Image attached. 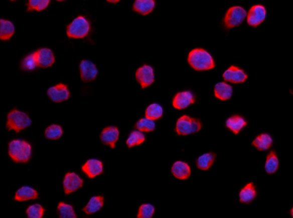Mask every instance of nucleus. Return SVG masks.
<instances>
[{"label": "nucleus", "mask_w": 293, "mask_h": 218, "mask_svg": "<svg viewBox=\"0 0 293 218\" xmlns=\"http://www.w3.org/2000/svg\"><path fill=\"white\" fill-rule=\"evenodd\" d=\"M47 94L49 98L55 103L62 102L70 98L68 86L63 84H59L49 88Z\"/></svg>", "instance_id": "ddd939ff"}, {"label": "nucleus", "mask_w": 293, "mask_h": 218, "mask_svg": "<svg viewBox=\"0 0 293 218\" xmlns=\"http://www.w3.org/2000/svg\"><path fill=\"white\" fill-rule=\"evenodd\" d=\"M39 193L35 188L30 186H23L16 192L14 200L17 202H26L38 199Z\"/></svg>", "instance_id": "f3484780"}, {"label": "nucleus", "mask_w": 293, "mask_h": 218, "mask_svg": "<svg viewBox=\"0 0 293 218\" xmlns=\"http://www.w3.org/2000/svg\"><path fill=\"white\" fill-rule=\"evenodd\" d=\"M247 126L246 120L239 115L231 116L226 121V127L235 135L238 134Z\"/></svg>", "instance_id": "aec40b11"}, {"label": "nucleus", "mask_w": 293, "mask_h": 218, "mask_svg": "<svg viewBox=\"0 0 293 218\" xmlns=\"http://www.w3.org/2000/svg\"><path fill=\"white\" fill-rule=\"evenodd\" d=\"M217 154L213 152L205 153L199 156L196 160V165L198 168L203 171L208 170L215 162Z\"/></svg>", "instance_id": "393cba45"}, {"label": "nucleus", "mask_w": 293, "mask_h": 218, "mask_svg": "<svg viewBox=\"0 0 293 218\" xmlns=\"http://www.w3.org/2000/svg\"><path fill=\"white\" fill-rule=\"evenodd\" d=\"M8 156L16 164H27L31 160L33 153L32 144L28 141L14 139L8 144Z\"/></svg>", "instance_id": "f257e3e1"}, {"label": "nucleus", "mask_w": 293, "mask_h": 218, "mask_svg": "<svg viewBox=\"0 0 293 218\" xmlns=\"http://www.w3.org/2000/svg\"><path fill=\"white\" fill-rule=\"evenodd\" d=\"M145 140V136L143 132L139 130H133L130 133L127 140L126 144L129 148L139 146L143 144Z\"/></svg>", "instance_id": "c85d7f7f"}, {"label": "nucleus", "mask_w": 293, "mask_h": 218, "mask_svg": "<svg viewBox=\"0 0 293 218\" xmlns=\"http://www.w3.org/2000/svg\"><path fill=\"white\" fill-rule=\"evenodd\" d=\"M164 115V108L160 104L154 103L146 108L145 112V118L154 121L160 120Z\"/></svg>", "instance_id": "c756f323"}, {"label": "nucleus", "mask_w": 293, "mask_h": 218, "mask_svg": "<svg viewBox=\"0 0 293 218\" xmlns=\"http://www.w3.org/2000/svg\"><path fill=\"white\" fill-rule=\"evenodd\" d=\"M135 76L142 88H148L155 82L154 68L149 64H144L136 70Z\"/></svg>", "instance_id": "9d476101"}, {"label": "nucleus", "mask_w": 293, "mask_h": 218, "mask_svg": "<svg viewBox=\"0 0 293 218\" xmlns=\"http://www.w3.org/2000/svg\"><path fill=\"white\" fill-rule=\"evenodd\" d=\"M154 0H136L133 3V10L143 16L149 14L156 7Z\"/></svg>", "instance_id": "b1692460"}, {"label": "nucleus", "mask_w": 293, "mask_h": 218, "mask_svg": "<svg viewBox=\"0 0 293 218\" xmlns=\"http://www.w3.org/2000/svg\"><path fill=\"white\" fill-rule=\"evenodd\" d=\"M109 3H112L113 4H115L118 2H119V0H110V1H107Z\"/></svg>", "instance_id": "e433bc0d"}, {"label": "nucleus", "mask_w": 293, "mask_h": 218, "mask_svg": "<svg viewBox=\"0 0 293 218\" xmlns=\"http://www.w3.org/2000/svg\"><path fill=\"white\" fill-rule=\"evenodd\" d=\"M223 78L226 82L232 84H242L246 82L248 75L241 68L231 66L224 72Z\"/></svg>", "instance_id": "9b49d317"}, {"label": "nucleus", "mask_w": 293, "mask_h": 218, "mask_svg": "<svg viewBox=\"0 0 293 218\" xmlns=\"http://www.w3.org/2000/svg\"><path fill=\"white\" fill-rule=\"evenodd\" d=\"M84 180L75 172H68L64 175L63 186L65 194L70 195L83 186Z\"/></svg>", "instance_id": "6e6552de"}, {"label": "nucleus", "mask_w": 293, "mask_h": 218, "mask_svg": "<svg viewBox=\"0 0 293 218\" xmlns=\"http://www.w3.org/2000/svg\"><path fill=\"white\" fill-rule=\"evenodd\" d=\"M137 130L143 132H152L156 128V124L154 121L145 118H141L135 124Z\"/></svg>", "instance_id": "473e14b6"}, {"label": "nucleus", "mask_w": 293, "mask_h": 218, "mask_svg": "<svg viewBox=\"0 0 293 218\" xmlns=\"http://www.w3.org/2000/svg\"><path fill=\"white\" fill-rule=\"evenodd\" d=\"M80 76L84 82H89L95 80L98 70L94 64L91 60H83L80 64Z\"/></svg>", "instance_id": "4468645a"}, {"label": "nucleus", "mask_w": 293, "mask_h": 218, "mask_svg": "<svg viewBox=\"0 0 293 218\" xmlns=\"http://www.w3.org/2000/svg\"><path fill=\"white\" fill-rule=\"evenodd\" d=\"M257 196V190L253 182L247 184L239 193L240 202L243 204H250L253 202Z\"/></svg>", "instance_id": "6ab92c4d"}, {"label": "nucleus", "mask_w": 293, "mask_h": 218, "mask_svg": "<svg viewBox=\"0 0 293 218\" xmlns=\"http://www.w3.org/2000/svg\"><path fill=\"white\" fill-rule=\"evenodd\" d=\"M202 128V124L200 120L184 115L177 120L176 132L178 136H189L199 132Z\"/></svg>", "instance_id": "20e7f679"}, {"label": "nucleus", "mask_w": 293, "mask_h": 218, "mask_svg": "<svg viewBox=\"0 0 293 218\" xmlns=\"http://www.w3.org/2000/svg\"><path fill=\"white\" fill-rule=\"evenodd\" d=\"M104 197L102 196H93L88 203L82 208V211L87 215H91L100 210L104 206Z\"/></svg>", "instance_id": "4be33fe9"}, {"label": "nucleus", "mask_w": 293, "mask_h": 218, "mask_svg": "<svg viewBox=\"0 0 293 218\" xmlns=\"http://www.w3.org/2000/svg\"><path fill=\"white\" fill-rule=\"evenodd\" d=\"M38 67L47 68L54 64L55 58L53 52L48 48H42L35 52Z\"/></svg>", "instance_id": "dca6fc26"}, {"label": "nucleus", "mask_w": 293, "mask_h": 218, "mask_svg": "<svg viewBox=\"0 0 293 218\" xmlns=\"http://www.w3.org/2000/svg\"><path fill=\"white\" fill-rule=\"evenodd\" d=\"M50 2V0H30L27 4V12L42 11L46 9Z\"/></svg>", "instance_id": "72a5a7b5"}, {"label": "nucleus", "mask_w": 293, "mask_h": 218, "mask_svg": "<svg viewBox=\"0 0 293 218\" xmlns=\"http://www.w3.org/2000/svg\"><path fill=\"white\" fill-rule=\"evenodd\" d=\"M267 17V10L262 4H255L250 8L247 14V23L251 27L256 28L262 24Z\"/></svg>", "instance_id": "0eeeda50"}, {"label": "nucleus", "mask_w": 293, "mask_h": 218, "mask_svg": "<svg viewBox=\"0 0 293 218\" xmlns=\"http://www.w3.org/2000/svg\"><path fill=\"white\" fill-rule=\"evenodd\" d=\"M63 134L62 127L59 124H52L48 126L44 132V136L49 140H58Z\"/></svg>", "instance_id": "7c9ffc66"}, {"label": "nucleus", "mask_w": 293, "mask_h": 218, "mask_svg": "<svg viewBox=\"0 0 293 218\" xmlns=\"http://www.w3.org/2000/svg\"><path fill=\"white\" fill-rule=\"evenodd\" d=\"M14 24L8 20H0V39L2 41H8L15 34Z\"/></svg>", "instance_id": "bb28decb"}, {"label": "nucleus", "mask_w": 293, "mask_h": 218, "mask_svg": "<svg viewBox=\"0 0 293 218\" xmlns=\"http://www.w3.org/2000/svg\"><path fill=\"white\" fill-rule=\"evenodd\" d=\"M57 213L59 218H78L73 206L64 202H60L59 203Z\"/></svg>", "instance_id": "cd10ccee"}, {"label": "nucleus", "mask_w": 293, "mask_h": 218, "mask_svg": "<svg viewBox=\"0 0 293 218\" xmlns=\"http://www.w3.org/2000/svg\"><path fill=\"white\" fill-rule=\"evenodd\" d=\"M290 216H291V218H293V206L290 210Z\"/></svg>", "instance_id": "4c0bfd02"}, {"label": "nucleus", "mask_w": 293, "mask_h": 218, "mask_svg": "<svg viewBox=\"0 0 293 218\" xmlns=\"http://www.w3.org/2000/svg\"><path fill=\"white\" fill-rule=\"evenodd\" d=\"M233 94V88L230 84L226 82H220L215 84L214 94L216 98L221 100H227L232 98Z\"/></svg>", "instance_id": "5701e85b"}, {"label": "nucleus", "mask_w": 293, "mask_h": 218, "mask_svg": "<svg viewBox=\"0 0 293 218\" xmlns=\"http://www.w3.org/2000/svg\"><path fill=\"white\" fill-rule=\"evenodd\" d=\"M120 132L119 128L115 126L105 128L100 134V139L103 144L110 148L114 149L118 140L119 139Z\"/></svg>", "instance_id": "f8f14e48"}, {"label": "nucleus", "mask_w": 293, "mask_h": 218, "mask_svg": "<svg viewBox=\"0 0 293 218\" xmlns=\"http://www.w3.org/2000/svg\"><path fill=\"white\" fill-rule=\"evenodd\" d=\"M81 170L89 179H93L104 172V164L101 160L97 158L88 160L82 166Z\"/></svg>", "instance_id": "1a4fd4ad"}, {"label": "nucleus", "mask_w": 293, "mask_h": 218, "mask_svg": "<svg viewBox=\"0 0 293 218\" xmlns=\"http://www.w3.org/2000/svg\"><path fill=\"white\" fill-rule=\"evenodd\" d=\"M46 211L42 204H34L27 208L26 213L28 218H43Z\"/></svg>", "instance_id": "2f4dec72"}, {"label": "nucleus", "mask_w": 293, "mask_h": 218, "mask_svg": "<svg viewBox=\"0 0 293 218\" xmlns=\"http://www.w3.org/2000/svg\"><path fill=\"white\" fill-rule=\"evenodd\" d=\"M279 167V160L276 152L271 150L266 156L265 164H264V170L268 174H274L277 172Z\"/></svg>", "instance_id": "a878e982"}, {"label": "nucleus", "mask_w": 293, "mask_h": 218, "mask_svg": "<svg viewBox=\"0 0 293 218\" xmlns=\"http://www.w3.org/2000/svg\"><path fill=\"white\" fill-rule=\"evenodd\" d=\"M90 30V22L84 16H79L67 26V34L70 38H83L89 34Z\"/></svg>", "instance_id": "39448f33"}, {"label": "nucleus", "mask_w": 293, "mask_h": 218, "mask_svg": "<svg viewBox=\"0 0 293 218\" xmlns=\"http://www.w3.org/2000/svg\"><path fill=\"white\" fill-rule=\"evenodd\" d=\"M194 103V96L188 90L178 92L173 100L174 108L178 110H184Z\"/></svg>", "instance_id": "2eb2a0df"}, {"label": "nucleus", "mask_w": 293, "mask_h": 218, "mask_svg": "<svg viewBox=\"0 0 293 218\" xmlns=\"http://www.w3.org/2000/svg\"><path fill=\"white\" fill-rule=\"evenodd\" d=\"M245 8L240 6L231 7L227 10L223 19V25L226 30L241 25L247 18Z\"/></svg>", "instance_id": "423d86ee"}, {"label": "nucleus", "mask_w": 293, "mask_h": 218, "mask_svg": "<svg viewBox=\"0 0 293 218\" xmlns=\"http://www.w3.org/2000/svg\"><path fill=\"white\" fill-rule=\"evenodd\" d=\"M188 62L191 68L197 71H205L215 68L213 56L202 48H195L188 56Z\"/></svg>", "instance_id": "f03ea898"}, {"label": "nucleus", "mask_w": 293, "mask_h": 218, "mask_svg": "<svg viewBox=\"0 0 293 218\" xmlns=\"http://www.w3.org/2000/svg\"><path fill=\"white\" fill-rule=\"evenodd\" d=\"M38 67L37 64L35 52L34 53L30 54L24 58L22 63V68L24 70H34L35 68Z\"/></svg>", "instance_id": "c9c22d12"}, {"label": "nucleus", "mask_w": 293, "mask_h": 218, "mask_svg": "<svg viewBox=\"0 0 293 218\" xmlns=\"http://www.w3.org/2000/svg\"><path fill=\"white\" fill-rule=\"evenodd\" d=\"M156 208L150 204H144L140 205L138 209L137 218H153Z\"/></svg>", "instance_id": "f704fd0d"}, {"label": "nucleus", "mask_w": 293, "mask_h": 218, "mask_svg": "<svg viewBox=\"0 0 293 218\" xmlns=\"http://www.w3.org/2000/svg\"><path fill=\"white\" fill-rule=\"evenodd\" d=\"M32 124V120L26 112L14 108L8 113L6 128L8 131L14 130L16 133L29 128Z\"/></svg>", "instance_id": "7ed1b4c3"}, {"label": "nucleus", "mask_w": 293, "mask_h": 218, "mask_svg": "<svg viewBox=\"0 0 293 218\" xmlns=\"http://www.w3.org/2000/svg\"><path fill=\"white\" fill-rule=\"evenodd\" d=\"M172 173L178 180L189 179L191 174L190 166L184 161L177 160L172 166Z\"/></svg>", "instance_id": "a211bd4d"}, {"label": "nucleus", "mask_w": 293, "mask_h": 218, "mask_svg": "<svg viewBox=\"0 0 293 218\" xmlns=\"http://www.w3.org/2000/svg\"><path fill=\"white\" fill-rule=\"evenodd\" d=\"M272 144H273V139L271 136L265 132L256 136L251 143L252 146L260 152L269 150Z\"/></svg>", "instance_id": "412c9836"}]
</instances>
